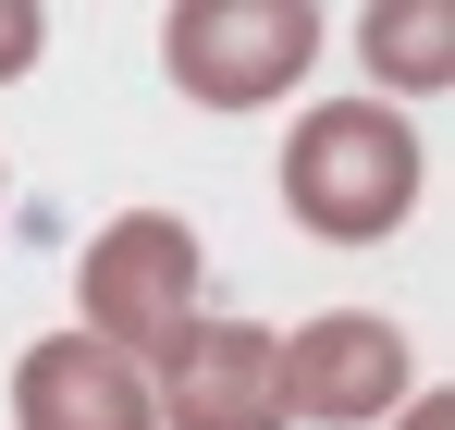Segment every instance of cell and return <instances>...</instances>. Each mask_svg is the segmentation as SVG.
Masks as SVG:
<instances>
[{
    "label": "cell",
    "mask_w": 455,
    "mask_h": 430,
    "mask_svg": "<svg viewBox=\"0 0 455 430\" xmlns=\"http://www.w3.org/2000/svg\"><path fill=\"white\" fill-rule=\"evenodd\" d=\"M419 136H406V111L394 99H320L296 111V136H283V210L296 234L320 246H381V234H406L419 210Z\"/></svg>",
    "instance_id": "cell-1"
},
{
    "label": "cell",
    "mask_w": 455,
    "mask_h": 430,
    "mask_svg": "<svg viewBox=\"0 0 455 430\" xmlns=\"http://www.w3.org/2000/svg\"><path fill=\"white\" fill-rule=\"evenodd\" d=\"M75 332L86 345H111L124 369H172L185 357V332L210 320V259H197V234L172 210H124V221H99V246L75 259Z\"/></svg>",
    "instance_id": "cell-2"
},
{
    "label": "cell",
    "mask_w": 455,
    "mask_h": 430,
    "mask_svg": "<svg viewBox=\"0 0 455 430\" xmlns=\"http://www.w3.org/2000/svg\"><path fill=\"white\" fill-rule=\"evenodd\" d=\"M320 62V12L307 0H172L160 12V74L197 111H259Z\"/></svg>",
    "instance_id": "cell-3"
},
{
    "label": "cell",
    "mask_w": 455,
    "mask_h": 430,
    "mask_svg": "<svg viewBox=\"0 0 455 430\" xmlns=\"http://www.w3.org/2000/svg\"><path fill=\"white\" fill-rule=\"evenodd\" d=\"M271 369H283V418H320V430H370V418H394V406L419 394L406 332L370 320V307H320V320H296V332L271 345Z\"/></svg>",
    "instance_id": "cell-4"
},
{
    "label": "cell",
    "mask_w": 455,
    "mask_h": 430,
    "mask_svg": "<svg viewBox=\"0 0 455 430\" xmlns=\"http://www.w3.org/2000/svg\"><path fill=\"white\" fill-rule=\"evenodd\" d=\"M283 332H259V320H197L185 332V357L148 381L160 430H283V369H271Z\"/></svg>",
    "instance_id": "cell-5"
},
{
    "label": "cell",
    "mask_w": 455,
    "mask_h": 430,
    "mask_svg": "<svg viewBox=\"0 0 455 430\" xmlns=\"http://www.w3.org/2000/svg\"><path fill=\"white\" fill-rule=\"evenodd\" d=\"M12 430H160L148 369H124L86 332H37L12 357Z\"/></svg>",
    "instance_id": "cell-6"
},
{
    "label": "cell",
    "mask_w": 455,
    "mask_h": 430,
    "mask_svg": "<svg viewBox=\"0 0 455 430\" xmlns=\"http://www.w3.org/2000/svg\"><path fill=\"white\" fill-rule=\"evenodd\" d=\"M357 62H370L394 99H431V86L455 74V12H443V0H370Z\"/></svg>",
    "instance_id": "cell-7"
},
{
    "label": "cell",
    "mask_w": 455,
    "mask_h": 430,
    "mask_svg": "<svg viewBox=\"0 0 455 430\" xmlns=\"http://www.w3.org/2000/svg\"><path fill=\"white\" fill-rule=\"evenodd\" d=\"M37 50H50V12H37V0H0V86L37 74Z\"/></svg>",
    "instance_id": "cell-8"
},
{
    "label": "cell",
    "mask_w": 455,
    "mask_h": 430,
    "mask_svg": "<svg viewBox=\"0 0 455 430\" xmlns=\"http://www.w3.org/2000/svg\"><path fill=\"white\" fill-rule=\"evenodd\" d=\"M394 430H455V406H443V394H406V406H394Z\"/></svg>",
    "instance_id": "cell-9"
}]
</instances>
